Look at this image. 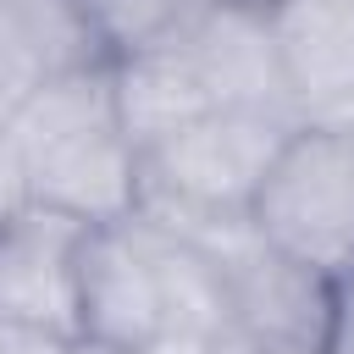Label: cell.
<instances>
[{"label":"cell","instance_id":"cell-1","mask_svg":"<svg viewBox=\"0 0 354 354\" xmlns=\"http://www.w3.org/2000/svg\"><path fill=\"white\" fill-rule=\"evenodd\" d=\"M6 144L22 160L28 199L83 227L127 221L138 210V149L116 122L111 61L55 66L6 122Z\"/></svg>","mask_w":354,"mask_h":354},{"label":"cell","instance_id":"cell-5","mask_svg":"<svg viewBox=\"0 0 354 354\" xmlns=\"http://www.w3.org/2000/svg\"><path fill=\"white\" fill-rule=\"evenodd\" d=\"M88 227L50 210L22 205L0 221V321L39 326L77 343V260Z\"/></svg>","mask_w":354,"mask_h":354},{"label":"cell","instance_id":"cell-4","mask_svg":"<svg viewBox=\"0 0 354 354\" xmlns=\"http://www.w3.org/2000/svg\"><path fill=\"white\" fill-rule=\"evenodd\" d=\"M171 232L194 238L216 260L227 282L232 332L254 354H321L326 326H332V299H337L332 277L271 249L249 216H205Z\"/></svg>","mask_w":354,"mask_h":354},{"label":"cell","instance_id":"cell-6","mask_svg":"<svg viewBox=\"0 0 354 354\" xmlns=\"http://www.w3.org/2000/svg\"><path fill=\"white\" fill-rule=\"evenodd\" d=\"M155 332H160V288L138 210L127 221L88 227L77 260V343L133 354Z\"/></svg>","mask_w":354,"mask_h":354},{"label":"cell","instance_id":"cell-16","mask_svg":"<svg viewBox=\"0 0 354 354\" xmlns=\"http://www.w3.org/2000/svg\"><path fill=\"white\" fill-rule=\"evenodd\" d=\"M243 6H271V0H243Z\"/></svg>","mask_w":354,"mask_h":354},{"label":"cell","instance_id":"cell-8","mask_svg":"<svg viewBox=\"0 0 354 354\" xmlns=\"http://www.w3.org/2000/svg\"><path fill=\"white\" fill-rule=\"evenodd\" d=\"M177 44L199 66V77H205L216 105H277V111H293V100L282 88V66H277L266 6L199 0L188 11V22L177 28Z\"/></svg>","mask_w":354,"mask_h":354},{"label":"cell","instance_id":"cell-14","mask_svg":"<svg viewBox=\"0 0 354 354\" xmlns=\"http://www.w3.org/2000/svg\"><path fill=\"white\" fill-rule=\"evenodd\" d=\"M28 205V177H22V160H17V149L6 144V133H0V221L6 216H17Z\"/></svg>","mask_w":354,"mask_h":354},{"label":"cell","instance_id":"cell-3","mask_svg":"<svg viewBox=\"0 0 354 354\" xmlns=\"http://www.w3.org/2000/svg\"><path fill=\"white\" fill-rule=\"evenodd\" d=\"M249 221L288 260L343 282L354 266V133L299 122L266 166Z\"/></svg>","mask_w":354,"mask_h":354},{"label":"cell","instance_id":"cell-11","mask_svg":"<svg viewBox=\"0 0 354 354\" xmlns=\"http://www.w3.org/2000/svg\"><path fill=\"white\" fill-rule=\"evenodd\" d=\"M0 354H77V343L55 337V332H39V326L0 321Z\"/></svg>","mask_w":354,"mask_h":354},{"label":"cell","instance_id":"cell-2","mask_svg":"<svg viewBox=\"0 0 354 354\" xmlns=\"http://www.w3.org/2000/svg\"><path fill=\"white\" fill-rule=\"evenodd\" d=\"M299 111L221 105L138 155V216L188 227L205 216H249V199L299 127Z\"/></svg>","mask_w":354,"mask_h":354},{"label":"cell","instance_id":"cell-13","mask_svg":"<svg viewBox=\"0 0 354 354\" xmlns=\"http://www.w3.org/2000/svg\"><path fill=\"white\" fill-rule=\"evenodd\" d=\"M321 354H354V282H337V299H332V326H326Z\"/></svg>","mask_w":354,"mask_h":354},{"label":"cell","instance_id":"cell-10","mask_svg":"<svg viewBox=\"0 0 354 354\" xmlns=\"http://www.w3.org/2000/svg\"><path fill=\"white\" fill-rule=\"evenodd\" d=\"M72 6H77V22H83L94 55L122 61L149 44H166L199 0H72Z\"/></svg>","mask_w":354,"mask_h":354},{"label":"cell","instance_id":"cell-17","mask_svg":"<svg viewBox=\"0 0 354 354\" xmlns=\"http://www.w3.org/2000/svg\"><path fill=\"white\" fill-rule=\"evenodd\" d=\"M343 282H354V266H348V277H343Z\"/></svg>","mask_w":354,"mask_h":354},{"label":"cell","instance_id":"cell-15","mask_svg":"<svg viewBox=\"0 0 354 354\" xmlns=\"http://www.w3.org/2000/svg\"><path fill=\"white\" fill-rule=\"evenodd\" d=\"M77 354H111V348H100V343H77Z\"/></svg>","mask_w":354,"mask_h":354},{"label":"cell","instance_id":"cell-9","mask_svg":"<svg viewBox=\"0 0 354 354\" xmlns=\"http://www.w3.org/2000/svg\"><path fill=\"white\" fill-rule=\"evenodd\" d=\"M111 88H116V122L127 133V144L144 155L149 144L171 138L177 127L199 122L205 111H221L199 77V66L188 61V50L177 44V33L166 44H149L138 55L111 61Z\"/></svg>","mask_w":354,"mask_h":354},{"label":"cell","instance_id":"cell-7","mask_svg":"<svg viewBox=\"0 0 354 354\" xmlns=\"http://www.w3.org/2000/svg\"><path fill=\"white\" fill-rule=\"evenodd\" d=\"M282 88L304 122L354 111V0H271L266 6Z\"/></svg>","mask_w":354,"mask_h":354},{"label":"cell","instance_id":"cell-19","mask_svg":"<svg viewBox=\"0 0 354 354\" xmlns=\"http://www.w3.org/2000/svg\"><path fill=\"white\" fill-rule=\"evenodd\" d=\"M0 6H6V0H0Z\"/></svg>","mask_w":354,"mask_h":354},{"label":"cell","instance_id":"cell-18","mask_svg":"<svg viewBox=\"0 0 354 354\" xmlns=\"http://www.w3.org/2000/svg\"><path fill=\"white\" fill-rule=\"evenodd\" d=\"M0 122H6V116H0Z\"/></svg>","mask_w":354,"mask_h":354},{"label":"cell","instance_id":"cell-12","mask_svg":"<svg viewBox=\"0 0 354 354\" xmlns=\"http://www.w3.org/2000/svg\"><path fill=\"white\" fill-rule=\"evenodd\" d=\"M133 354H221V337H205V332H177V326H160L155 337H144Z\"/></svg>","mask_w":354,"mask_h":354}]
</instances>
